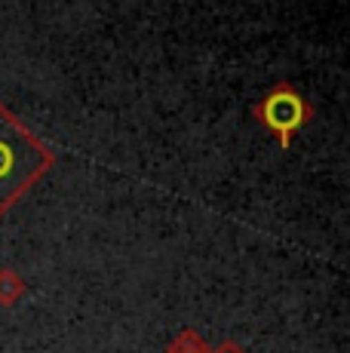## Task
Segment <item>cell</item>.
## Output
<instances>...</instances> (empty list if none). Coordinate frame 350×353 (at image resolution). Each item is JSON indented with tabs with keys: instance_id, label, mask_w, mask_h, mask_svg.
Instances as JSON below:
<instances>
[{
	"instance_id": "6da1fadb",
	"label": "cell",
	"mask_w": 350,
	"mask_h": 353,
	"mask_svg": "<svg viewBox=\"0 0 350 353\" xmlns=\"http://www.w3.org/2000/svg\"><path fill=\"white\" fill-rule=\"evenodd\" d=\"M52 154L0 105V219L50 169Z\"/></svg>"
},
{
	"instance_id": "7a4b0ae2",
	"label": "cell",
	"mask_w": 350,
	"mask_h": 353,
	"mask_svg": "<svg viewBox=\"0 0 350 353\" xmlns=\"http://www.w3.org/2000/svg\"><path fill=\"white\" fill-rule=\"evenodd\" d=\"M258 117H261V123H265L267 129L277 132L280 145L289 148L292 132L301 123H307V117H311V108L305 105V99H301L295 90H289V86H277V90H274L271 96L258 105Z\"/></svg>"
},
{
	"instance_id": "3957f363",
	"label": "cell",
	"mask_w": 350,
	"mask_h": 353,
	"mask_svg": "<svg viewBox=\"0 0 350 353\" xmlns=\"http://www.w3.org/2000/svg\"><path fill=\"white\" fill-rule=\"evenodd\" d=\"M172 353H206V347L197 341V335H194V332H185V335L172 344Z\"/></svg>"
},
{
	"instance_id": "277c9868",
	"label": "cell",
	"mask_w": 350,
	"mask_h": 353,
	"mask_svg": "<svg viewBox=\"0 0 350 353\" xmlns=\"http://www.w3.org/2000/svg\"><path fill=\"white\" fill-rule=\"evenodd\" d=\"M218 353H240V350H237V347H234V344H225V347H221Z\"/></svg>"
}]
</instances>
